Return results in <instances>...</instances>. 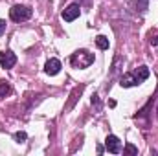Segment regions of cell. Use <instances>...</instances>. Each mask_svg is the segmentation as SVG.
<instances>
[{
	"instance_id": "cell-1",
	"label": "cell",
	"mask_w": 158,
	"mask_h": 156,
	"mask_svg": "<svg viewBox=\"0 0 158 156\" xmlns=\"http://www.w3.org/2000/svg\"><path fill=\"white\" fill-rule=\"evenodd\" d=\"M70 63H72L74 68H88L94 63V55L88 50H77L76 53H72Z\"/></svg>"
},
{
	"instance_id": "cell-2",
	"label": "cell",
	"mask_w": 158,
	"mask_h": 156,
	"mask_svg": "<svg viewBox=\"0 0 158 156\" xmlns=\"http://www.w3.org/2000/svg\"><path fill=\"white\" fill-rule=\"evenodd\" d=\"M9 17H11V20H15V22H24V20H28V18L31 17V7L17 4V6H13V7L9 9Z\"/></svg>"
},
{
	"instance_id": "cell-3",
	"label": "cell",
	"mask_w": 158,
	"mask_h": 156,
	"mask_svg": "<svg viewBox=\"0 0 158 156\" xmlns=\"http://www.w3.org/2000/svg\"><path fill=\"white\" fill-rule=\"evenodd\" d=\"M0 64H2V68H6V70L13 68V66L17 64V55H15L11 50L0 51Z\"/></svg>"
},
{
	"instance_id": "cell-4",
	"label": "cell",
	"mask_w": 158,
	"mask_h": 156,
	"mask_svg": "<svg viewBox=\"0 0 158 156\" xmlns=\"http://www.w3.org/2000/svg\"><path fill=\"white\" fill-rule=\"evenodd\" d=\"M105 147H107V151L112 153V154L121 153V142H119L118 136H114V134H109V136H107V140H105Z\"/></svg>"
},
{
	"instance_id": "cell-5",
	"label": "cell",
	"mask_w": 158,
	"mask_h": 156,
	"mask_svg": "<svg viewBox=\"0 0 158 156\" xmlns=\"http://www.w3.org/2000/svg\"><path fill=\"white\" fill-rule=\"evenodd\" d=\"M79 15H81V6H79V4H70V6L63 11V18H64L66 22L76 20Z\"/></svg>"
},
{
	"instance_id": "cell-6",
	"label": "cell",
	"mask_w": 158,
	"mask_h": 156,
	"mask_svg": "<svg viewBox=\"0 0 158 156\" xmlns=\"http://www.w3.org/2000/svg\"><path fill=\"white\" fill-rule=\"evenodd\" d=\"M44 72L48 76H57L61 72V61L59 59H50L46 64H44Z\"/></svg>"
},
{
	"instance_id": "cell-7",
	"label": "cell",
	"mask_w": 158,
	"mask_h": 156,
	"mask_svg": "<svg viewBox=\"0 0 158 156\" xmlns=\"http://www.w3.org/2000/svg\"><path fill=\"white\" fill-rule=\"evenodd\" d=\"M119 84H121L123 88H129V86H134V84H140V83H138V79H136V76H134V72H131V74L121 76Z\"/></svg>"
},
{
	"instance_id": "cell-8",
	"label": "cell",
	"mask_w": 158,
	"mask_h": 156,
	"mask_svg": "<svg viewBox=\"0 0 158 156\" xmlns=\"http://www.w3.org/2000/svg\"><path fill=\"white\" fill-rule=\"evenodd\" d=\"M134 76H136V79H138V83H143L145 79H149L151 72H149L147 66H140L138 70H134Z\"/></svg>"
},
{
	"instance_id": "cell-9",
	"label": "cell",
	"mask_w": 158,
	"mask_h": 156,
	"mask_svg": "<svg viewBox=\"0 0 158 156\" xmlns=\"http://www.w3.org/2000/svg\"><path fill=\"white\" fill-rule=\"evenodd\" d=\"M7 94H11V84L6 79H0V99H4Z\"/></svg>"
},
{
	"instance_id": "cell-10",
	"label": "cell",
	"mask_w": 158,
	"mask_h": 156,
	"mask_svg": "<svg viewBox=\"0 0 158 156\" xmlns=\"http://www.w3.org/2000/svg\"><path fill=\"white\" fill-rule=\"evenodd\" d=\"M96 44H98L99 50H109V39L105 35H98L96 37Z\"/></svg>"
},
{
	"instance_id": "cell-11",
	"label": "cell",
	"mask_w": 158,
	"mask_h": 156,
	"mask_svg": "<svg viewBox=\"0 0 158 156\" xmlns=\"http://www.w3.org/2000/svg\"><path fill=\"white\" fill-rule=\"evenodd\" d=\"M13 138H15V142H17V143H24V142H26V138H28V134H26L24 130H19V132H15V136H13Z\"/></svg>"
},
{
	"instance_id": "cell-12",
	"label": "cell",
	"mask_w": 158,
	"mask_h": 156,
	"mask_svg": "<svg viewBox=\"0 0 158 156\" xmlns=\"http://www.w3.org/2000/svg\"><path fill=\"white\" fill-rule=\"evenodd\" d=\"M123 154H138V149L132 145V143H127L123 147Z\"/></svg>"
},
{
	"instance_id": "cell-13",
	"label": "cell",
	"mask_w": 158,
	"mask_h": 156,
	"mask_svg": "<svg viewBox=\"0 0 158 156\" xmlns=\"http://www.w3.org/2000/svg\"><path fill=\"white\" fill-rule=\"evenodd\" d=\"M134 4H136V9L140 13H143L147 9V0H134Z\"/></svg>"
},
{
	"instance_id": "cell-14",
	"label": "cell",
	"mask_w": 158,
	"mask_h": 156,
	"mask_svg": "<svg viewBox=\"0 0 158 156\" xmlns=\"http://www.w3.org/2000/svg\"><path fill=\"white\" fill-rule=\"evenodd\" d=\"M4 33H6V20H2V18H0V37H2Z\"/></svg>"
},
{
	"instance_id": "cell-15",
	"label": "cell",
	"mask_w": 158,
	"mask_h": 156,
	"mask_svg": "<svg viewBox=\"0 0 158 156\" xmlns=\"http://www.w3.org/2000/svg\"><path fill=\"white\" fill-rule=\"evenodd\" d=\"M153 44H155V46H158V37H155V39H153Z\"/></svg>"
}]
</instances>
